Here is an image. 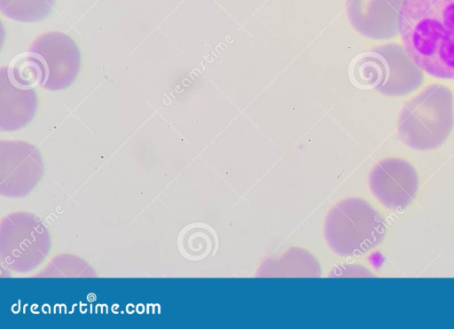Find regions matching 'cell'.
<instances>
[{
	"label": "cell",
	"mask_w": 454,
	"mask_h": 329,
	"mask_svg": "<svg viewBox=\"0 0 454 329\" xmlns=\"http://www.w3.org/2000/svg\"><path fill=\"white\" fill-rule=\"evenodd\" d=\"M0 167L2 184L29 186L43 173V161L38 150L24 141H1Z\"/></svg>",
	"instance_id": "obj_10"
},
{
	"label": "cell",
	"mask_w": 454,
	"mask_h": 329,
	"mask_svg": "<svg viewBox=\"0 0 454 329\" xmlns=\"http://www.w3.org/2000/svg\"><path fill=\"white\" fill-rule=\"evenodd\" d=\"M55 0H0L3 15L16 21L35 22L52 11Z\"/></svg>",
	"instance_id": "obj_12"
},
{
	"label": "cell",
	"mask_w": 454,
	"mask_h": 329,
	"mask_svg": "<svg viewBox=\"0 0 454 329\" xmlns=\"http://www.w3.org/2000/svg\"><path fill=\"white\" fill-rule=\"evenodd\" d=\"M28 55L40 71V84L48 90L69 87L81 67V54L75 42L61 32L38 35L28 49Z\"/></svg>",
	"instance_id": "obj_5"
},
{
	"label": "cell",
	"mask_w": 454,
	"mask_h": 329,
	"mask_svg": "<svg viewBox=\"0 0 454 329\" xmlns=\"http://www.w3.org/2000/svg\"><path fill=\"white\" fill-rule=\"evenodd\" d=\"M17 227L6 230V241L1 242L2 260L14 270H31L42 262L47 253L48 233L44 225L33 215L15 221Z\"/></svg>",
	"instance_id": "obj_8"
},
{
	"label": "cell",
	"mask_w": 454,
	"mask_h": 329,
	"mask_svg": "<svg viewBox=\"0 0 454 329\" xmlns=\"http://www.w3.org/2000/svg\"><path fill=\"white\" fill-rule=\"evenodd\" d=\"M454 126V97L442 83L426 86L402 107L398 135L408 147L430 151L441 146Z\"/></svg>",
	"instance_id": "obj_2"
},
{
	"label": "cell",
	"mask_w": 454,
	"mask_h": 329,
	"mask_svg": "<svg viewBox=\"0 0 454 329\" xmlns=\"http://www.w3.org/2000/svg\"><path fill=\"white\" fill-rule=\"evenodd\" d=\"M404 0H346L352 27L374 41L393 39L399 35V14Z\"/></svg>",
	"instance_id": "obj_7"
},
{
	"label": "cell",
	"mask_w": 454,
	"mask_h": 329,
	"mask_svg": "<svg viewBox=\"0 0 454 329\" xmlns=\"http://www.w3.org/2000/svg\"><path fill=\"white\" fill-rule=\"evenodd\" d=\"M399 35L424 73L454 80V0H404Z\"/></svg>",
	"instance_id": "obj_1"
},
{
	"label": "cell",
	"mask_w": 454,
	"mask_h": 329,
	"mask_svg": "<svg viewBox=\"0 0 454 329\" xmlns=\"http://www.w3.org/2000/svg\"><path fill=\"white\" fill-rule=\"evenodd\" d=\"M385 221L369 202L359 198L339 201L327 213L324 234L329 247L340 256H358L381 243Z\"/></svg>",
	"instance_id": "obj_4"
},
{
	"label": "cell",
	"mask_w": 454,
	"mask_h": 329,
	"mask_svg": "<svg viewBox=\"0 0 454 329\" xmlns=\"http://www.w3.org/2000/svg\"><path fill=\"white\" fill-rule=\"evenodd\" d=\"M37 96L34 88L16 81L8 67L0 69V128L13 131L35 116Z\"/></svg>",
	"instance_id": "obj_9"
},
{
	"label": "cell",
	"mask_w": 454,
	"mask_h": 329,
	"mask_svg": "<svg viewBox=\"0 0 454 329\" xmlns=\"http://www.w3.org/2000/svg\"><path fill=\"white\" fill-rule=\"evenodd\" d=\"M352 81L388 97H403L424 82V72L403 45L387 43L360 54L352 64Z\"/></svg>",
	"instance_id": "obj_3"
},
{
	"label": "cell",
	"mask_w": 454,
	"mask_h": 329,
	"mask_svg": "<svg viewBox=\"0 0 454 329\" xmlns=\"http://www.w3.org/2000/svg\"><path fill=\"white\" fill-rule=\"evenodd\" d=\"M180 242L184 256L200 261L215 252L217 239L210 226L196 223L192 227L187 226Z\"/></svg>",
	"instance_id": "obj_11"
},
{
	"label": "cell",
	"mask_w": 454,
	"mask_h": 329,
	"mask_svg": "<svg viewBox=\"0 0 454 329\" xmlns=\"http://www.w3.org/2000/svg\"><path fill=\"white\" fill-rule=\"evenodd\" d=\"M369 187L373 196L384 207L403 209L415 197L419 188V177L410 162L390 157L380 161L372 168Z\"/></svg>",
	"instance_id": "obj_6"
}]
</instances>
